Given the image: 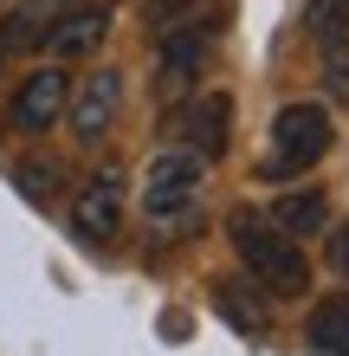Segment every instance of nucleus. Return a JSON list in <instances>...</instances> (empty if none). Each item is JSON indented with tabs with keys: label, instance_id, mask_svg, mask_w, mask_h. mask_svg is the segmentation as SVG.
<instances>
[{
	"label": "nucleus",
	"instance_id": "1",
	"mask_svg": "<svg viewBox=\"0 0 349 356\" xmlns=\"http://www.w3.org/2000/svg\"><path fill=\"white\" fill-rule=\"evenodd\" d=\"M227 240L239 253V272L265 291V298H304V291H311V253H304V240L278 234L265 214L233 207L227 214Z\"/></svg>",
	"mask_w": 349,
	"mask_h": 356
},
{
	"label": "nucleus",
	"instance_id": "2",
	"mask_svg": "<svg viewBox=\"0 0 349 356\" xmlns=\"http://www.w3.org/2000/svg\"><path fill=\"white\" fill-rule=\"evenodd\" d=\"M201 188H207V162L188 156V149H155L149 169H142L136 181V207L149 227H169V234H181V227L201 220Z\"/></svg>",
	"mask_w": 349,
	"mask_h": 356
},
{
	"label": "nucleus",
	"instance_id": "3",
	"mask_svg": "<svg viewBox=\"0 0 349 356\" xmlns=\"http://www.w3.org/2000/svg\"><path fill=\"white\" fill-rule=\"evenodd\" d=\"M337 143V123L323 104H284L272 117V149L259 156V181H304V169H317Z\"/></svg>",
	"mask_w": 349,
	"mask_h": 356
},
{
	"label": "nucleus",
	"instance_id": "4",
	"mask_svg": "<svg viewBox=\"0 0 349 356\" xmlns=\"http://www.w3.org/2000/svg\"><path fill=\"white\" fill-rule=\"evenodd\" d=\"M162 136L175 143V149H188V156H201L214 169L220 156H227V143H233V97L227 91H188L169 111V123H162Z\"/></svg>",
	"mask_w": 349,
	"mask_h": 356
},
{
	"label": "nucleus",
	"instance_id": "5",
	"mask_svg": "<svg viewBox=\"0 0 349 356\" xmlns=\"http://www.w3.org/2000/svg\"><path fill=\"white\" fill-rule=\"evenodd\" d=\"M123 195H130L123 169L117 162H97L85 175V188H78V201H71V234L85 246H110L123 234Z\"/></svg>",
	"mask_w": 349,
	"mask_h": 356
},
{
	"label": "nucleus",
	"instance_id": "6",
	"mask_svg": "<svg viewBox=\"0 0 349 356\" xmlns=\"http://www.w3.org/2000/svg\"><path fill=\"white\" fill-rule=\"evenodd\" d=\"M117 111H123V72H110V65L91 72L85 85H71V97H65V123L78 143H104Z\"/></svg>",
	"mask_w": 349,
	"mask_h": 356
},
{
	"label": "nucleus",
	"instance_id": "7",
	"mask_svg": "<svg viewBox=\"0 0 349 356\" xmlns=\"http://www.w3.org/2000/svg\"><path fill=\"white\" fill-rule=\"evenodd\" d=\"M65 97H71V78H65V65H39L26 85L13 91V130H26V136H46L58 117H65Z\"/></svg>",
	"mask_w": 349,
	"mask_h": 356
},
{
	"label": "nucleus",
	"instance_id": "8",
	"mask_svg": "<svg viewBox=\"0 0 349 356\" xmlns=\"http://www.w3.org/2000/svg\"><path fill=\"white\" fill-rule=\"evenodd\" d=\"M214 58V33L207 26H188V33H155V78L169 91H194L201 72Z\"/></svg>",
	"mask_w": 349,
	"mask_h": 356
},
{
	"label": "nucleus",
	"instance_id": "9",
	"mask_svg": "<svg viewBox=\"0 0 349 356\" xmlns=\"http://www.w3.org/2000/svg\"><path fill=\"white\" fill-rule=\"evenodd\" d=\"M104 33H110V7H104V0H78L71 13L52 19V33L39 39V52L78 58V52H97V46H104Z\"/></svg>",
	"mask_w": 349,
	"mask_h": 356
},
{
	"label": "nucleus",
	"instance_id": "10",
	"mask_svg": "<svg viewBox=\"0 0 349 356\" xmlns=\"http://www.w3.org/2000/svg\"><path fill=\"white\" fill-rule=\"evenodd\" d=\"M233 19V0H142V33H188V26H207L220 33Z\"/></svg>",
	"mask_w": 349,
	"mask_h": 356
},
{
	"label": "nucleus",
	"instance_id": "11",
	"mask_svg": "<svg viewBox=\"0 0 349 356\" xmlns=\"http://www.w3.org/2000/svg\"><path fill=\"white\" fill-rule=\"evenodd\" d=\"M78 0H26V7H13L0 19V52H39V39L52 33L58 13H71Z\"/></svg>",
	"mask_w": 349,
	"mask_h": 356
},
{
	"label": "nucleus",
	"instance_id": "12",
	"mask_svg": "<svg viewBox=\"0 0 349 356\" xmlns=\"http://www.w3.org/2000/svg\"><path fill=\"white\" fill-rule=\"evenodd\" d=\"M272 227H278V234H291V240L323 234V227H330V195H323V188H291V195H278Z\"/></svg>",
	"mask_w": 349,
	"mask_h": 356
},
{
	"label": "nucleus",
	"instance_id": "13",
	"mask_svg": "<svg viewBox=\"0 0 349 356\" xmlns=\"http://www.w3.org/2000/svg\"><path fill=\"white\" fill-rule=\"evenodd\" d=\"M304 343H311L317 356H349V291L323 298L311 318H304Z\"/></svg>",
	"mask_w": 349,
	"mask_h": 356
},
{
	"label": "nucleus",
	"instance_id": "14",
	"mask_svg": "<svg viewBox=\"0 0 349 356\" xmlns=\"http://www.w3.org/2000/svg\"><path fill=\"white\" fill-rule=\"evenodd\" d=\"M304 26L317 33V46H349V0H311Z\"/></svg>",
	"mask_w": 349,
	"mask_h": 356
},
{
	"label": "nucleus",
	"instance_id": "15",
	"mask_svg": "<svg viewBox=\"0 0 349 356\" xmlns=\"http://www.w3.org/2000/svg\"><path fill=\"white\" fill-rule=\"evenodd\" d=\"M13 181L26 188L33 201H52V195H58V181H65V175H58V162H39V156H26V162L13 169Z\"/></svg>",
	"mask_w": 349,
	"mask_h": 356
},
{
	"label": "nucleus",
	"instance_id": "16",
	"mask_svg": "<svg viewBox=\"0 0 349 356\" xmlns=\"http://www.w3.org/2000/svg\"><path fill=\"white\" fill-rule=\"evenodd\" d=\"M323 91L330 104H349V46H323Z\"/></svg>",
	"mask_w": 349,
	"mask_h": 356
},
{
	"label": "nucleus",
	"instance_id": "17",
	"mask_svg": "<svg viewBox=\"0 0 349 356\" xmlns=\"http://www.w3.org/2000/svg\"><path fill=\"white\" fill-rule=\"evenodd\" d=\"M330 266H337L343 279H349V220H343L337 234H330Z\"/></svg>",
	"mask_w": 349,
	"mask_h": 356
},
{
	"label": "nucleus",
	"instance_id": "18",
	"mask_svg": "<svg viewBox=\"0 0 349 356\" xmlns=\"http://www.w3.org/2000/svg\"><path fill=\"white\" fill-rule=\"evenodd\" d=\"M0 65H7V52H0Z\"/></svg>",
	"mask_w": 349,
	"mask_h": 356
}]
</instances>
